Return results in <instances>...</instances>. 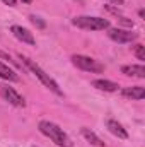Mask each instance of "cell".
<instances>
[{
  "label": "cell",
  "instance_id": "e0dca14e",
  "mask_svg": "<svg viewBox=\"0 0 145 147\" xmlns=\"http://www.w3.org/2000/svg\"><path fill=\"white\" fill-rule=\"evenodd\" d=\"M109 2H114V3H118V5H123V3H125V0H109Z\"/></svg>",
  "mask_w": 145,
  "mask_h": 147
},
{
  "label": "cell",
  "instance_id": "30bf717a",
  "mask_svg": "<svg viewBox=\"0 0 145 147\" xmlns=\"http://www.w3.org/2000/svg\"><path fill=\"white\" fill-rule=\"evenodd\" d=\"M92 87H96L99 91H104V92H114V91H118V84L113 82V80H106V79H96V80H92Z\"/></svg>",
  "mask_w": 145,
  "mask_h": 147
},
{
  "label": "cell",
  "instance_id": "3957f363",
  "mask_svg": "<svg viewBox=\"0 0 145 147\" xmlns=\"http://www.w3.org/2000/svg\"><path fill=\"white\" fill-rule=\"evenodd\" d=\"M73 26L87 31H103V29H109V21L96 16H80L73 19Z\"/></svg>",
  "mask_w": 145,
  "mask_h": 147
},
{
  "label": "cell",
  "instance_id": "7c38bea8",
  "mask_svg": "<svg viewBox=\"0 0 145 147\" xmlns=\"http://www.w3.org/2000/svg\"><path fill=\"white\" fill-rule=\"evenodd\" d=\"M82 135H84V139L89 142V144H92V146H97V147H104V142L91 130V128H87V127H82Z\"/></svg>",
  "mask_w": 145,
  "mask_h": 147
},
{
  "label": "cell",
  "instance_id": "277c9868",
  "mask_svg": "<svg viewBox=\"0 0 145 147\" xmlns=\"http://www.w3.org/2000/svg\"><path fill=\"white\" fill-rule=\"evenodd\" d=\"M72 63L75 67H79L80 70H85V72H92V74L104 72V65H101L97 60H94L91 57H85V55H73Z\"/></svg>",
  "mask_w": 145,
  "mask_h": 147
},
{
  "label": "cell",
  "instance_id": "7a4b0ae2",
  "mask_svg": "<svg viewBox=\"0 0 145 147\" xmlns=\"http://www.w3.org/2000/svg\"><path fill=\"white\" fill-rule=\"evenodd\" d=\"M21 60H22V62H24V65H26V67H28V69L34 74L39 80H41V84H43V86H46V87H48L51 92H55L56 96H63V92H62L60 86L56 84V80H55L53 77H50V74H46L41 67H39V65H38V63H34V62H33L31 58H28V57H22V55H21Z\"/></svg>",
  "mask_w": 145,
  "mask_h": 147
},
{
  "label": "cell",
  "instance_id": "5b68a950",
  "mask_svg": "<svg viewBox=\"0 0 145 147\" xmlns=\"http://www.w3.org/2000/svg\"><path fill=\"white\" fill-rule=\"evenodd\" d=\"M108 36L111 38L113 41L119 43V45H126V43L135 41V39L138 38V33H133L132 29H119V28H113V29H109V31H108Z\"/></svg>",
  "mask_w": 145,
  "mask_h": 147
},
{
  "label": "cell",
  "instance_id": "ba28073f",
  "mask_svg": "<svg viewBox=\"0 0 145 147\" xmlns=\"http://www.w3.org/2000/svg\"><path fill=\"white\" fill-rule=\"evenodd\" d=\"M106 128H108L113 135H116L118 139H128V132H126L125 127H123L119 121H116V120H106Z\"/></svg>",
  "mask_w": 145,
  "mask_h": 147
},
{
  "label": "cell",
  "instance_id": "4fadbf2b",
  "mask_svg": "<svg viewBox=\"0 0 145 147\" xmlns=\"http://www.w3.org/2000/svg\"><path fill=\"white\" fill-rule=\"evenodd\" d=\"M0 77L5 79V80H9V82H17L19 80V75L14 72L12 69H9L7 65H3L2 62H0Z\"/></svg>",
  "mask_w": 145,
  "mask_h": 147
},
{
  "label": "cell",
  "instance_id": "8fae6325",
  "mask_svg": "<svg viewBox=\"0 0 145 147\" xmlns=\"http://www.w3.org/2000/svg\"><path fill=\"white\" fill-rule=\"evenodd\" d=\"M121 74L130 75V77L145 79V67L144 65H123L121 67Z\"/></svg>",
  "mask_w": 145,
  "mask_h": 147
},
{
  "label": "cell",
  "instance_id": "ac0fdd59",
  "mask_svg": "<svg viewBox=\"0 0 145 147\" xmlns=\"http://www.w3.org/2000/svg\"><path fill=\"white\" fill-rule=\"evenodd\" d=\"M138 16H140L142 19H144V17H145V10H144V9H140V10H138Z\"/></svg>",
  "mask_w": 145,
  "mask_h": 147
},
{
  "label": "cell",
  "instance_id": "9c48e42d",
  "mask_svg": "<svg viewBox=\"0 0 145 147\" xmlns=\"http://www.w3.org/2000/svg\"><path fill=\"white\" fill-rule=\"evenodd\" d=\"M121 94L125 98H130V99H144L145 98V89L142 86H132V87H125L121 91Z\"/></svg>",
  "mask_w": 145,
  "mask_h": 147
},
{
  "label": "cell",
  "instance_id": "9a60e30c",
  "mask_svg": "<svg viewBox=\"0 0 145 147\" xmlns=\"http://www.w3.org/2000/svg\"><path fill=\"white\" fill-rule=\"evenodd\" d=\"M135 55L138 60H145V46L144 45H137L135 46Z\"/></svg>",
  "mask_w": 145,
  "mask_h": 147
},
{
  "label": "cell",
  "instance_id": "8992f818",
  "mask_svg": "<svg viewBox=\"0 0 145 147\" xmlns=\"http://www.w3.org/2000/svg\"><path fill=\"white\" fill-rule=\"evenodd\" d=\"M0 96L7 101V103H10V105H14V106H17V108H24L26 106V101H24V98L14 89V87H9V86H0Z\"/></svg>",
  "mask_w": 145,
  "mask_h": 147
},
{
  "label": "cell",
  "instance_id": "6da1fadb",
  "mask_svg": "<svg viewBox=\"0 0 145 147\" xmlns=\"http://www.w3.org/2000/svg\"><path fill=\"white\" fill-rule=\"evenodd\" d=\"M38 128H39V132H41L43 135H46L48 139H51L58 147H72L73 146L72 139L67 135V132H65L63 128H60L56 123L50 121V120H43V121H39Z\"/></svg>",
  "mask_w": 145,
  "mask_h": 147
},
{
  "label": "cell",
  "instance_id": "2e32d148",
  "mask_svg": "<svg viewBox=\"0 0 145 147\" xmlns=\"http://www.w3.org/2000/svg\"><path fill=\"white\" fill-rule=\"evenodd\" d=\"M2 2H3V3H5V5H9V7H14V5H15V2H17V0H2Z\"/></svg>",
  "mask_w": 145,
  "mask_h": 147
},
{
  "label": "cell",
  "instance_id": "5bb4252c",
  "mask_svg": "<svg viewBox=\"0 0 145 147\" xmlns=\"http://www.w3.org/2000/svg\"><path fill=\"white\" fill-rule=\"evenodd\" d=\"M29 21H31L34 26H38L39 29H44V28H46V22H44V21H41V17H36V16H29Z\"/></svg>",
  "mask_w": 145,
  "mask_h": 147
},
{
  "label": "cell",
  "instance_id": "52a82bcc",
  "mask_svg": "<svg viewBox=\"0 0 145 147\" xmlns=\"http://www.w3.org/2000/svg\"><path fill=\"white\" fill-rule=\"evenodd\" d=\"M10 33L17 38L19 41H22V43H28V45H36V39H34V36H33V33H31L29 29L22 28V26L14 24V26L10 28Z\"/></svg>",
  "mask_w": 145,
  "mask_h": 147
},
{
  "label": "cell",
  "instance_id": "d6986e66",
  "mask_svg": "<svg viewBox=\"0 0 145 147\" xmlns=\"http://www.w3.org/2000/svg\"><path fill=\"white\" fill-rule=\"evenodd\" d=\"M33 0H22V3H31Z\"/></svg>",
  "mask_w": 145,
  "mask_h": 147
}]
</instances>
